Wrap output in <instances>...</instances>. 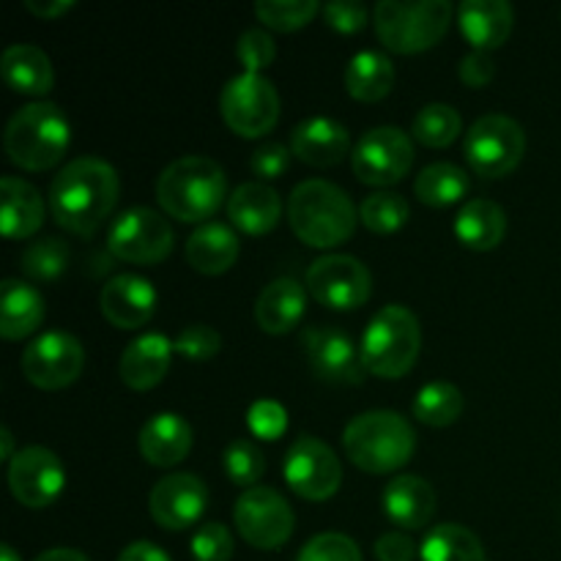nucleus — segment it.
Here are the masks:
<instances>
[{
    "instance_id": "obj_4",
    "label": "nucleus",
    "mask_w": 561,
    "mask_h": 561,
    "mask_svg": "<svg viewBox=\"0 0 561 561\" xmlns=\"http://www.w3.org/2000/svg\"><path fill=\"white\" fill-rule=\"evenodd\" d=\"M343 447L362 471L392 474L414 458L416 433L398 411H365L345 425Z\"/></svg>"
},
{
    "instance_id": "obj_34",
    "label": "nucleus",
    "mask_w": 561,
    "mask_h": 561,
    "mask_svg": "<svg viewBox=\"0 0 561 561\" xmlns=\"http://www.w3.org/2000/svg\"><path fill=\"white\" fill-rule=\"evenodd\" d=\"M471 181L463 168L453 162H433L420 170L414 181V195L425 206H453L460 197H466Z\"/></svg>"
},
{
    "instance_id": "obj_16",
    "label": "nucleus",
    "mask_w": 561,
    "mask_h": 561,
    "mask_svg": "<svg viewBox=\"0 0 561 561\" xmlns=\"http://www.w3.org/2000/svg\"><path fill=\"white\" fill-rule=\"evenodd\" d=\"M9 488L20 504L44 510L64 493L66 469L47 447H25L9 463Z\"/></svg>"
},
{
    "instance_id": "obj_32",
    "label": "nucleus",
    "mask_w": 561,
    "mask_h": 561,
    "mask_svg": "<svg viewBox=\"0 0 561 561\" xmlns=\"http://www.w3.org/2000/svg\"><path fill=\"white\" fill-rule=\"evenodd\" d=\"M394 85V66L378 49H362L345 66V91L359 102H378Z\"/></svg>"
},
{
    "instance_id": "obj_45",
    "label": "nucleus",
    "mask_w": 561,
    "mask_h": 561,
    "mask_svg": "<svg viewBox=\"0 0 561 561\" xmlns=\"http://www.w3.org/2000/svg\"><path fill=\"white\" fill-rule=\"evenodd\" d=\"M247 422H250V431L255 436L266 438V442H277L285 427H288V411L277 400H257V403H252Z\"/></svg>"
},
{
    "instance_id": "obj_40",
    "label": "nucleus",
    "mask_w": 561,
    "mask_h": 561,
    "mask_svg": "<svg viewBox=\"0 0 561 561\" xmlns=\"http://www.w3.org/2000/svg\"><path fill=\"white\" fill-rule=\"evenodd\" d=\"M222 463L230 482L241 488H255V482L266 474V458L250 438L230 442L222 453Z\"/></svg>"
},
{
    "instance_id": "obj_5",
    "label": "nucleus",
    "mask_w": 561,
    "mask_h": 561,
    "mask_svg": "<svg viewBox=\"0 0 561 561\" xmlns=\"http://www.w3.org/2000/svg\"><path fill=\"white\" fill-rule=\"evenodd\" d=\"M71 142V126L55 102H31L5 124L3 146L11 162L22 170H49L64 159Z\"/></svg>"
},
{
    "instance_id": "obj_51",
    "label": "nucleus",
    "mask_w": 561,
    "mask_h": 561,
    "mask_svg": "<svg viewBox=\"0 0 561 561\" xmlns=\"http://www.w3.org/2000/svg\"><path fill=\"white\" fill-rule=\"evenodd\" d=\"M25 9L38 20H58L60 14L75 9V0H25Z\"/></svg>"
},
{
    "instance_id": "obj_52",
    "label": "nucleus",
    "mask_w": 561,
    "mask_h": 561,
    "mask_svg": "<svg viewBox=\"0 0 561 561\" xmlns=\"http://www.w3.org/2000/svg\"><path fill=\"white\" fill-rule=\"evenodd\" d=\"M36 561H91L82 551L75 548H49V551L38 553Z\"/></svg>"
},
{
    "instance_id": "obj_19",
    "label": "nucleus",
    "mask_w": 561,
    "mask_h": 561,
    "mask_svg": "<svg viewBox=\"0 0 561 561\" xmlns=\"http://www.w3.org/2000/svg\"><path fill=\"white\" fill-rule=\"evenodd\" d=\"M157 288L148 283L140 274H115L107 285L102 288V316L113 323L115 329H124V332H131V329L146 327L148 321L157 312Z\"/></svg>"
},
{
    "instance_id": "obj_8",
    "label": "nucleus",
    "mask_w": 561,
    "mask_h": 561,
    "mask_svg": "<svg viewBox=\"0 0 561 561\" xmlns=\"http://www.w3.org/2000/svg\"><path fill=\"white\" fill-rule=\"evenodd\" d=\"M466 162L482 179L513 173L526 153V131L515 118L502 113L482 115L471 124L463 140Z\"/></svg>"
},
{
    "instance_id": "obj_36",
    "label": "nucleus",
    "mask_w": 561,
    "mask_h": 561,
    "mask_svg": "<svg viewBox=\"0 0 561 561\" xmlns=\"http://www.w3.org/2000/svg\"><path fill=\"white\" fill-rule=\"evenodd\" d=\"M463 131V118L458 110L447 102H431L414 115L411 124V135L427 148H447Z\"/></svg>"
},
{
    "instance_id": "obj_39",
    "label": "nucleus",
    "mask_w": 561,
    "mask_h": 561,
    "mask_svg": "<svg viewBox=\"0 0 561 561\" xmlns=\"http://www.w3.org/2000/svg\"><path fill=\"white\" fill-rule=\"evenodd\" d=\"M321 9L318 0H257L255 16L274 31H299L316 20Z\"/></svg>"
},
{
    "instance_id": "obj_30",
    "label": "nucleus",
    "mask_w": 561,
    "mask_h": 561,
    "mask_svg": "<svg viewBox=\"0 0 561 561\" xmlns=\"http://www.w3.org/2000/svg\"><path fill=\"white\" fill-rule=\"evenodd\" d=\"M44 296L38 288L22 283V279H3L0 285V337L22 340L36 332L44 321Z\"/></svg>"
},
{
    "instance_id": "obj_7",
    "label": "nucleus",
    "mask_w": 561,
    "mask_h": 561,
    "mask_svg": "<svg viewBox=\"0 0 561 561\" xmlns=\"http://www.w3.org/2000/svg\"><path fill=\"white\" fill-rule=\"evenodd\" d=\"M453 3L447 0H381L373 9V25L378 38L394 53H425L438 44L453 22Z\"/></svg>"
},
{
    "instance_id": "obj_41",
    "label": "nucleus",
    "mask_w": 561,
    "mask_h": 561,
    "mask_svg": "<svg viewBox=\"0 0 561 561\" xmlns=\"http://www.w3.org/2000/svg\"><path fill=\"white\" fill-rule=\"evenodd\" d=\"M236 58L241 60L244 71L250 75H263L266 66L274 64L277 58V44H274V36L266 31V27H250L239 36V44H236Z\"/></svg>"
},
{
    "instance_id": "obj_48",
    "label": "nucleus",
    "mask_w": 561,
    "mask_h": 561,
    "mask_svg": "<svg viewBox=\"0 0 561 561\" xmlns=\"http://www.w3.org/2000/svg\"><path fill=\"white\" fill-rule=\"evenodd\" d=\"M493 75H496V60L485 49H471L469 55L460 58L458 77L469 88H485L493 80Z\"/></svg>"
},
{
    "instance_id": "obj_23",
    "label": "nucleus",
    "mask_w": 561,
    "mask_h": 561,
    "mask_svg": "<svg viewBox=\"0 0 561 561\" xmlns=\"http://www.w3.org/2000/svg\"><path fill=\"white\" fill-rule=\"evenodd\" d=\"M137 444H140V453L148 463L157 466V469H173L190 455L192 427L181 414L162 411L142 425Z\"/></svg>"
},
{
    "instance_id": "obj_50",
    "label": "nucleus",
    "mask_w": 561,
    "mask_h": 561,
    "mask_svg": "<svg viewBox=\"0 0 561 561\" xmlns=\"http://www.w3.org/2000/svg\"><path fill=\"white\" fill-rule=\"evenodd\" d=\"M118 561H170V557L162 551V548L153 546V542L140 540V542H131V546H126L124 551H121Z\"/></svg>"
},
{
    "instance_id": "obj_43",
    "label": "nucleus",
    "mask_w": 561,
    "mask_h": 561,
    "mask_svg": "<svg viewBox=\"0 0 561 561\" xmlns=\"http://www.w3.org/2000/svg\"><path fill=\"white\" fill-rule=\"evenodd\" d=\"M173 351L179 356H184V359L206 362L214 359L222 351V337L208 323H192V327L181 329L179 337L173 340Z\"/></svg>"
},
{
    "instance_id": "obj_38",
    "label": "nucleus",
    "mask_w": 561,
    "mask_h": 561,
    "mask_svg": "<svg viewBox=\"0 0 561 561\" xmlns=\"http://www.w3.org/2000/svg\"><path fill=\"white\" fill-rule=\"evenodd\" d=\"M409 214H411L409 201H405L403 195H398V192H383V190L367 195L359 208L362 225H365L367 230H373V233H381V236L394 233V230L403 228Z\"/></svg>"
},
{
    "instance_id": "obj_27",
    "label": "nucleus",
    "mask_w": 561,
    "mask_h": 561,
    "mask_svg": "<svg viewBox=\"0 0 561 561\" xmlns=\"http://www.w3.org/2000/svg\"><path fill=\"white\" fill-rule=\"evenodd\" d=\"M307 310L305 285L294 277H277L257 294L255 321L266 334H285L299 327Z\"/></svg>"
},
{
    "instance_id": "obj_29",
    "label": "nucleus",
    "mask_w": 561,
    "mask_h": 561,
    "mask_svg": "<svg viewBox=\"0 0 561 561\" xmlns=\"http://www.w3.org/2000/svg\"><path fill=\"white\" fill-rule=\"evenodd\" d=\"M0 75L11 91L27 93V96H44L53 91L55 82L53 60L36 44H11L0 55Z\"/></svg>"
},
{
    "instance_id": "obj_12",
    "label": "nucleus",
    "mask_w": 561,
    "mask_h": 561,
    "mask_svg": "<svg viewBox=\"0 0 561 561\" xmlns=\"http://www.w3.org/2000/svg\"><path fill=\"white\" fill-rule=\"evenodd\" d=\"M173 225L159 211L146 206L126 208L115 222L110 225L107 250L118 261L140 263V266H153L162 263L173 250Z\"/></svg>"
},
{
    "instance_id": "obj_24",
    "label": "nucleus",
    "mask_w": 561,
    "mask_h": 561,
    "mask_svg": "<svg viewBox=\"0 0 561 561\" xmlns=\"http://www.w3.org/2000/svg\"><path fill=\"white\" fill-rule=\"evenodd\" d=\"M383 513L394 526L422 529L436 513V491L425 477L400 474L383 488Z\"/></svg>"
},
{
    "instance_id": "obj_22",
    "label": "nucleus",
    "mask_w": 561,
    "mask_h": 561,
    "mask_svg": "<svg viewBox=\"0 0 561 561\" xmlns=\"http://www.w3.org/2000/svg\"><path fill=\"white\" fill-rule=\"evenodd\" d=\"M228 217L241 233L263 236L277 228L283 217V197L263 181H247L230 192Z\"/></svg>"
},
{
    "instance_id": "obj_6",
    "label": "nucleus",
    "mask_w": 561,
    "mask_h": 561,
    "mask_svg": "<svg viewBox=\"0 0 561 561\" xmlns=\"http://www.w3.org/2000/svg\"><path fill=\"white\" fill-rule=\"evenodd\" d=\"M420 318L405 305H387L370 318L362 337L365 370L378 378H403L420 359Z\"/></svg>"
},
{
    "instance_id": "obj_21",
    "label": "nucleus",
    "mask_w": 561,
    "mask_h": 561,
    "mask_svg": "<svg viewBox=\"0 0 561 561\" xmlns=\"http://www.w3.org/2000/svg\"><path fill=\"white\" fill-rule=\"evenodd\" d=\"M173 340L162 332H146L131 340L121 356V378L135 392L153 389L170 370Z\"/></svg>"
},
{
    "instance_id": "obj_1",
    "label": "nucleus",
    "mask_w": 561,
    "mask_h": 561,
    "mask_svg": "<svg viewBox=\"0 0 561 561\" xmlns=\"http://www.w3.org/2000/svg\"><path fill=\"white\" fill-rule=\"evenodd\" d=\"M118 192L113 164L99 157L71 159L49 186V211L69 233L93 236L118 203Z\"/></svg>"
},
{
    "instance_id": "obj_31",
    "label": "nucleus",
    "mask_w": 561,
    "mask_h": 561,
    "mask_svg": "<svg viewBox=\"0 0 561 561\" xmlns=\"http://www.w3.org/2000/svg\"><path fill=\"white\" fill-rule=\"evenodd\" d=\"M504 233H507V214L488 197H474V201L463 203L455 217V236L469 250H493L502 244Z\"/></svg>"
},
{
    "instance_id": "obj_15",
    "label": "nucleus",
    "mask_w": 561,
    "mask_h": 561,
    "mask_svg": "<svg viewBox=\"0 0 561 561\" xmlns=\"http://www.w3.org/2000/svg\"><path fill=\"white\" fill-rule=\"evenodd\" d=\"M22 373L38 389H64L80 378L85 367V348L69 332H44L22 351Z\"/></svg>"
},
{
    "instance_id": "obj_17",
    "label": "nucleus",
    "mask_w": 561,
    "mask_h": 561,
    "mask_svg": "<svg viewBox=\"0 0 561 561\" xmlns=\"http://www.w3.org/2000/svg\"><path fill=\"white\" fill-rule=\"evenodd\" d=\"M301 348L310 359L312 370L321 381L329 383H362L365 381V362L362 348L354 337L340 327H307L301 332Z\"/></svg>"
},
{
    "instance_id": "obj_20",
    "label": "nucleus",
    "mask_w": 561,
    "mask_h": 561,
    "mask_svg": "<svg viewBox=\"0 0 561 561\" xmlns=\"http://www.w3.org/2000/svg\"><path fill=\"white\" fill-rule=\"evenodd\" d=\"M348 148V129L329 115H310L290 131V151L312 168H332L343 162Z\"/></svg>"
},
{
    "instance_id": "obj_10",
    "label": "nucleus",
    "mask_w": 561,
    "mask_h": 561,
    "mask_svg": "<svg viewBox=\"0 0 561 561\" xmlns=\"http://www.w3.org/2000/svg\"><path fill=\"white\" fill-rule=\"evenodd\" d=\"M233 524L241 540L257 551H277L290 540L296 515L290 504L274 488H247L233 507Z\"/></svg>"
},
{
    "instance_id": "obj_33",
    "label": "nucleus",
    "mask_w": 561,
    "mask_h": 561,
    "mask_svg": "<svg viewBox=\"0 0 561 561\" xmlns=\"http://www.w3.org/2000/svg\"><path fill=\"white\" fill-rule=\"evenodd\" d=\"M422 561H488L485 546L460 524H438L420 546Z\"/></svg>"
},
{
    "instance_id": "obj_28",
    "label": "nucleus",
    "mask_w": 561,
    "mask_h": 561,
    "mask_svg": "<svg viewBox=\"0 0 561 561\" xmlns=\"http://www.w3.org/2000/svg\"><path fill=\"white\" fill-rule=\"evenodd\" d=\"M241 241L236 230L225 222H203L192 230L186 239V261L195 272L208 274H222L239 261Z\"/></svg>"
},
{
    "instance_id": "obj_14",
    "label": "nucleus",
    "mask_w": 561,
    "mask_h": 561,
    "mask_svg": "<svg viewBox=\"0 0 561 561\" xmlns=\"http://www.w3.org/2000/svg\"><path fill=\"white\" fill-rule=\"evenodd\" d=\"M285 482L307 502H327L340 491L343 466L334 449L316 436H299L283 460Z\"/></svg>"
},
{
    "instance_id": "obj_26",
    "label": "nucleus",
    "mask_w": 561,
    "mask_h": 561,
    "mask_svg": "<svg viewBox=\"0 0 561 561\" xmlns=\"http://www.w3.org/2000/svg\"><path fill=\"white\" fill-rule=\"evenodd\" d=\"M44 222L42 192L25 179H0V230L5 239H27Z\"/></svg>"
},
{
    "instance_id": "obj_49",
    "label": "nucleus",
    "mask_w": 561,
    "mask_h": 561,
    "mask_svg": "<svg viewBox=\"0 0 561 561\" xmlns=\"http://www.w3.org/2000/svg\"><path fill=\"white\" fill-rule=\"evenodd\" d=\"M376 559L378 561H414L416 559V542L403 531H387L378 537L376 542Z\"/></svg>"
},
{
    "instance_id": "obj_3",
    "label": "nucleus",
    "mask_w": 561,
    "mask_h": 561,
    "mask_svg": "<svg viewBox=\"0 0 561 561\" xmlns=\"http://www.w3.org/2000/svg\"><path fill=\"white\" fill-rule=\"evenodd\" d=\"M225 195H228V179H225L222 164L201 153L175 159L157 179L159 206L186 225H203V219H208L222 206Z\"/></svg>"
},
{
    "instance_id": "obj_54",
    "label": "nucleus",
    "mask_w": 561,
    "mask_h": 561,
    "mask_svg": "<svg viewBox=\"0 0 561 561\" xmlns=\"http://www.w3.org/2000/svg\"><path fill=\"white\" fill-rule=\"evenodd\" d=\"M0 561H22V559H20V553H16L9 542H5V546H0Z\"/></svg>"
},
{
    "instance_id": "obj_9",
    "label": "nucleus",
    "mask_w": 561,
    "mask_h": 561,
    "mask_svg": "<svg viewBox=\"0 0 561 561\" xmlns=\"http://www.w3.org/2000/svg\"><path fill=\"white\" fill-rule=\"evenodd\" d=\"M219 113L230 131L255 140L272 131L279 121V93L268 77L241 71L219 93Z\"/></svg>"
},
{
    "instance_id": "obj_46",
    "label": "nucleus",
    "mask_w": 561,
    "mask_h": 561,
    "mask_svg": "<svg viewBox=\"0 0 561 561\" xmlns=\"http://www.w3.org/2000/svg\"><path fill=\"white\" fill-rule=\"evenodd\" d=\"M321 11L327 25L340 33H359L367 25V16H370L367 5L359 3V0H332Z\"/></svg>"
},
{
    "instance_id": "obj_44",
    "label": "nucleus",
    "mask_w": 561,
    "mask_h": 561,
    "mask_svg": "<svg viewBox=\"0 0 561 561\" xmlns=\"http://www.w3.org/2000/svg\"><path fill=\"white\" fill-rule=\"evenodd\" d=\"M233 535L222 524H203L192 535V557L197 561H230L233 559Z\"/></svg>"
},
{
    "instance_id": "obj_13",
    "label": "nucleus",
    "mask_w": 561,
    "mask_h": 561,
    "mask_svg": "<svg viewBox=\"0 0 561 561\" xmlns=\"http://www.w3.org/2000/svg\"><path fill=\"white\" fill-rule=\"evenodd\" d=\"M351 164L362 184H398L414 164V140L400 126H376L359 137L351 151Z\"/></svg>"
},
{
    "instance_id": "obj_11",
    "label": "nucleus",
    "mask_w": 561,
    "mask_h": 561,
    "mask_svg": "<svg viewBox=\"0 0 561 561\" xmlns=\"http://www.w3.org/2000/svg\"><path fill=\"white\" fill-rule=\"evenodd\" d=\"M307 290L329 310H359L373 294V274L359 257L329 252L307 268Z\"/></svg>"
},
{
    "instance_id": "obj_37",
    "label": "nucleus",
    "mask_w": 561,
    "mask_h": 561,
    "mask_svg": "<svg viewBox=\"0 0 561 561\" xmlns=\"http://www.w3.org/2000/svg\"><path fill=\"white\" fill-rule=\"evenodd\" d=\"M69 244L64 239H58V236H44V239L25 247V252L20 257V268L31 279L49 283V279H58L69 268Z\"/></svg>"
},
{
    "instance_id": "obj_18",
    "label": "nucleus",
    "mask_w": 561,
    "mask_h": 561,
    "mask_svg": "<svg viewBox=\"0 0 561 561\" xmlns=\"http://www.w3.org/2000/svg\"><path fill=\"white\" fill-rule=\"evenodd\" d=\"M208 504V488L197 474L175 471L162 477L151 488L148 496V513L162 529L184 531L201 520L203 510Z\"/></svg>"
},
{
    "instance_id": "obj_47",
    "label": "nucleus",
    "mask_w": 561,
    "mask_h": 561,
    "mask_svg": "<svg viewBox=\"0 0 561 561\" xmlns=\"http://www.w3.org/2000/svg\"><path fill=\"white\" fill-rule=\"evenodd\" d=\"M290 153L294 151L285 148L283 142H263L261 148L252 151V159H250L252 173H255L263 184H266V181L279 179V175L290 168Z\"/></svg>"
},
{
    "instance_id": "obj_2",
    "label": "nucleus",
    "mask_w": 561,
    "mask_h": 561,
    "mask_svg": "<svg viewBox=\"0 0 561 561\" xmlns=\"http://www.w3.org/2000/svg\"><path fill=\"white\" fill-rule=\"evenodd\" d=\"M288 222L294 233L316 250L340 247L354 236L359 211L345 190L323 179L296 184L288 197Z\"/></svg>"
},
{
    "instance_id": "obj_35",
    "label": "nucleus",
    "mask_w": 561,
    "mask_h": 561,
    "mask_svg": "<svg viewBox=\"0 0 561 561\" xmlns=\"http://www.w3.org/2000/svg\"><path fill=\"white\" fill-rule=\"evenodd\" d=\"M463 405H466L463 392H460L455 383L431 381L420 389L411 411H414V416L422 422V425L447 427L463 414Z\"/></svg>"
},
{
    "instance_id": "obj_25",
    "label": "nucleus",
    "mask_w": 561,
    "mask_h": 561,
    "mask_svg": "<svg viewBox=\"0 0 561 561\" xmlns=\"http://www.w3.org/2000/svg\"><path fill=\"white\" fill-rule=\"evenodd\" d=\"M458 22L471 47L491 53L513 33L515 11L507 0H466L458 9Z\"/></svg>"
},
{
    "instance_id": "obj_42",
    "label": "nucleus",
    "mask_w": 561,
    "mask_h": 561,
    "mask_svg": "<svg viewBox=\"0 0 561 561\" xmlns=\"http://www.w3.org/2000/svg\"><path fill=\"white\" fill-rule=\"evenodd\" d=\"M296 561H362V551L348 535L340 531H323L305 542Z\"/></svg>"
},
{
    "instance_id": "obj_53",
    "label": "nucleus",
    "mask_w": 561,
    "mask_h": 561,
    "mask_svg": "<svg viewBox=\"0 0 561 561\" xmlns=\"http://www.w3.org/2000/svg\"><path fill=\"white\" fill-rule=\"evenodd\" d=\"M14 436H11L9 427H0V458L3 460H14Z\"/></svg>"
}]
</instances>
